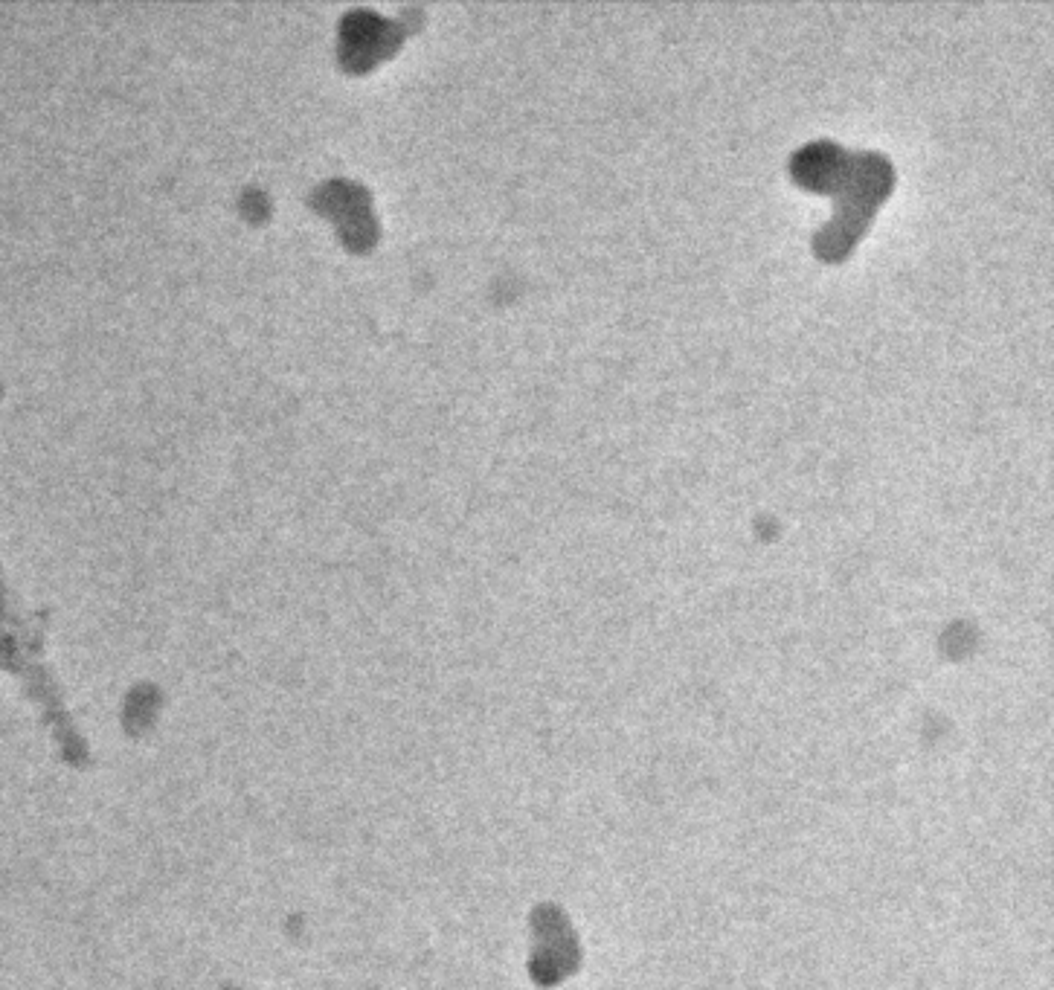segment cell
Segmentation results:
<instances>
[{
	"label": "cell",
	"instance_id": "6da1fadb",
	"mask_svg": "<svg viewBox=\"0 0 1054 990\" xmlns=\"http://www.w3.org/2000/svg\"><path fill=\"white\" fill-rule=\"evenodd\" d=\"M892 163L886 154L863 151V154H848L843 163L822 189L840 192V207L834 210L831 224L819 230L816 247L825 259H840L845 250L854 244V239L863 233L869 215L877 207V201L889 192L892 186Z\"/></svg>",
	"mask_w": 1054,
	"mask_h": 990
}]
</instances>
